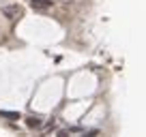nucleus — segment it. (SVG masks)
Wrapping results in <instances>:
<instances>
[{
	"label": "nucleus",
	"mask_w": 146,
	"mask_h": 137,
	"mask_svg": "<svg viewBox=\"0 0 146 137\" xmlns=\"http://www.w3.org/2000/svg\"><path fill=\"white\" fill-rule=\"evenodd\" d=\"M97 135H99V131H97V128H90V131H88L84 137H97Z\"/></svg>",
	"instance_id": "nucleus-6"
},
{
	"label": "nucleus",
	"mask_w": 146,
	"mask_h": 137,
	"mask_svg": "<svg viewBox=\"0 0 146 137\" xmlns=\"http://www.w3.org/2000/svg\"><path fill=\"white\" fill-rule=\"evenodd\" d=\"M22 13H24V9H22L19 5L2 7V15H5V17H9V19H17V17H22Z\"/></svg>",
	"instance_id": "nucleus-1"
},
{
	"label": "nucleus",
	"mask_w": 146,
	"mask_h": 137,
	"mask_svg": "<svg viewBox=\"0 0 146 137\" xmlns=\"http://www.w3.org/2000/svg\"><path fill=\"white\" fill-rule=\"evenodd\" d=\"M52 0H30V7L35 11H47V9H52Z\"/></svg>",
	"instance_id": "nucleus-2"
},
{
	"label": "nucleus",
	"mask_w": 146,
	"mask_h": 137,
	"mask_svg": "<svg viewBox=\"0 0 146 137\" xmlns=\"http://www.w3.org/2000/svg\"><path fill=\"white\" fill-rule=\"evenodd\" d=\"M26 126H28V128H41L43 122H41V118H39V116H28V118H26Z\"/></svg>",
	"instance_id": "nucleus-3"
},
{
	"label": "nucleus",
	"mask_w": 146,
	"mask_h": 137,
	"mask_svg": "<svg viewBox=\"0 0 146 137\" xmlns=\"http://www.w3.org/2000/svg\"><path fill=\"white\" fill-rule=\"evenodd\" d=\"M0 118H7V120H19L17 111H0Z\"/></svg>",
	"instance_id": "nucleus-4"
},
{
	"label": "nucleus",
	"mask_w": 146,
	"mask_h": 137,
	"mask_svg": "<svg viewBox=\"0 0 146 137\" xmlns=\"http://www.w3.org/2000/svg\"><path fill=\"white\" fill-rule=\"evenodd\" d=\"M56 137H71V133H69L67 128H60V131H58V135H56Z\"/></svg>",
	"instance_id": "nucleus-5"
}]
</instances>
